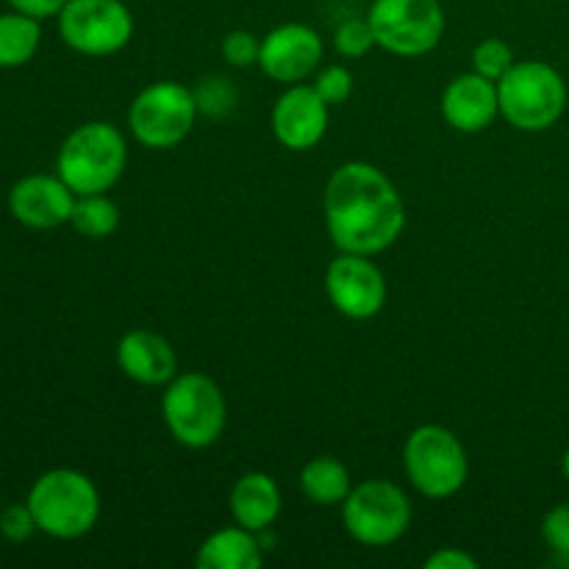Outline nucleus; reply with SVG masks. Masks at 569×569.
Returning <instances> with one entry per match:
<instances>
[{
    "instance_id": "f257e3e1",
    "label": "nucleus",
    "mask_w": 569,
    "mask_h": 569,
    "mask_svg": "<svg viewBox=\"0 0 569 569\" xmlns=\"http://www.w3.org/2000/svg\"><path fill=\"white\" fill-rule=\"evenodd\" d=\"M322 214L339 253H383L406 228L398 187L370 161H348L333 170L322 194Z\"/></svg>"
},
{
    "instance_id": "f03ea898",
    "label": "nucleus",
    "mask_w": 569,
    "mask_h": 569,
    "mask_svg": "<svg viewBox=\"0 0 569 569\" xmlns=\"http://www.w3.org/2000/svg\"><path fill=\"white\" fill-rule=\"evenodd\" d=\"M37 528L50 539H81L98 526L100 492L83 472L59 467L33 481L26 498Z\"/></svg>"
},
{
    "instance_id": "7ed1b4c3",
    "label": "nucleus",
    "mask_w": 569,
    "mask_h": 569,
    "mask_svg": "<svg viewBox=\"0 0 569 569\" xmlns=\"http://www.w3.org/2000/svg\"><path fill=\"white\" fill-rule=\"evenodd\" d=\"M128 164V144L120 128L92 120L67 133L56 156V172L76 194L109 192Z\"/></svg>"
},
{
    "instance_id": "20e7f679",
    "label": "nucleus",
    "mask_w": 569,
    "mask_h": 569,
    "mask_svg": "<svg viewBox=\"0 0 569 569\" xmlns=\"http://www.w3.org/2000/svg\"><path fill=\"white\" fill-rule=\"evenodd\" d=\"M161 417L178 445L206 450L220 442L228 406L214 378L203 372H178L161 395Z\"/></svg>"
},
{
    "instance_id": "39448f33",
    "label": "nucleus",
    "mask_w": 569,
    "mask_h": 569,
    "mask_svg": "<svg viewBox=\"0 0 569 569\" xmlns=\"http://www.w3.org/2000/svg\"><path fill=\"white\" fill-rule=\"evenodd\" d=\"M500 114L517 131L539 133L553 128L567 109V83L545 61H515L498 81Z\"/></svg>"
},
{
    "instance_id": "423d86ee",
    "label": "nucleus",
    "mask_w": 569,
    "mask_h": 569,
    "mask_svg": "<svg viewBox=\"0 0 569 569\" xmlns=\"http://www.w3.org/2000/svg\"><path fill=\"white\" fill-rule=\"evenodd\" d=\"M403 470L422 498L448 500L465 489L470 459L450 428L420 426L403 445Z\"/></svg>"
},
{
    "instance_id": "0eeeda50",
    "label": "nucleus",
    "mask_w": 569,
    "mask_h": 569,
    "mask_svg": "<svg viewBox=\"0 0 569 569\" xmlns=\"http://www.w3.org/2000/svg\"><path fill=\"white\" fill-rule=\"evenodd\" d=\"M342 526L367 548H387L398 542L411 526V503L398 483L370 478L350 489L342 503Z\"/></svg>"
},
{
    "instance_id": "6e6552de",
    "label": "nucleus",
    "mask_w": 569,
    "mask_h": 569,
    "mask_svg": "<svg viewBox=\"0 0 569 569\" xmlns=\"http://www.w3.org/2000/svg\"><path fill=\"white\" fill-rule=\"evenodd\" d=\"M367 20L378 48L403 59L431 53L448 26L439 0H372Z\"/></svg>"
},
{
    "instance_id": "1a4fd4ad",
    "label": "nucleus",
    "mask_w": 569,
    "mask_h": 569,
    "mask_svg": "<svg viewBox=\"0 0 569 569\" xmlns=\"http://www.w3.org/2000/svg\"><path fill=\"white\" fill-rule=\"evenodd\" d=\"M198 114L192 89L178 81H156L133 98L128 109V126L139 144L167 150L181 144L192 133Z\"/></svg>"
},
{
    "instance_id": "9d476101",
    "label": "nucleus",
    "mask_w": 569,
    "mask_h": 569,
    "mask_svg": "<svg viewBox=\"0 0 569 569\" xmlns=\"http://www.w3.org/2000/svg\"><path fill=\"white\" fill-rule=\"evenodd\" d=\"M56 20L61 42L94 59L120 53L133 37V14L122 0H67Z\"/></svg>"
},
{
    "instance_id": "9b49d317",
    "label": "nucleus",
    "mask_w": 569,
    "mask_h": 569,
    "mask_svg": "<svg viewBox=\"0 0 569 569\" xmlns=\"http://www.w3.org/2000/svg\"><path fill=\"white\" fill-rule=\"evenodd\" d=\"M326 292L348 320H372L387 303V278L370 256L339 253L328 264Z\"/></svg>"
},
{
    "instance_id": "f8f14e48",
    "label": "nucleus",
    "mask_w": 569,
    "mask_h": 569,
    "mask_svg": "<svg viewBox=\"0 0 569 569\" xmlns=\"http://www.w3.org/2000/svg\"><path fill=\"white\" fill-rule=\"evenodd\" d=\"M322 37L303 22H283L261 39L259 67L278 83H300L320 67Z\"/></svg>"
},
{
    "instance_id": "ddd939ff",
    "label": "nucleus",
    "mask_w": 569,
    "mask_h": 569,
    "mask_svg": "<svg viewBox=\"0 0 569 569\" xmlns=\"http://www.w3.org/2000/svg\"><path fill=\"white\" fill-rule=\"evenodd\" d=\"M328 109L331 106L320 98L309 83H289L287 92L272 106V133L287 150L303 153L317 148L328 131Z\"/></svg>"
},
{
    "instance_id": "4468645a",
    "label": "nucleus",
    "mask_w": 569,
    "mask_h": 569,
    "mask_svg": "<svg viewBox=\"0 0 569 569\" xmlns=\"http://www.w3.org/2000/svg\"><path fill=\"white\" fill-rule=\"evenodd\" d=\"M78 194L56 176L33 172L20 178L9 192V211L20 226L33 231H53V228L70 226L72 206Z\"/></svg>"
},
{
    "instance_id": "2eb2a0df",
    "label": "nucleus",
    "mask_w": 569,
    "mask_h": 569,
    "mask_svg": "<svg viewBox=\"0 0 569 569\" xmlns=\"http://www.w3.org/2000/svg\"><path fill=\"white\" fill-rule=\"evenodd\" d=\"M500 100L498 81L472 72H461L445 87L442 92V117L453 131L481 133L498 120Z\"/></svg>"
},
{
    "instance_id": "dca6fc26",
    "label": "nucleus",
    "mask_w": 569,
    "mask_h": 569,
    "mask_svg": "<svg viewBox=\"0 0 569 569\" xmlns=\"http://www.w3.org/2000/svg\"><path fill=\"white\" fill-rule=\"evenodd\" d=\"M117 365L122 376L142 387H167L178 376V356L161 333L137 328L117 345Z\"/></svg>"
},
{
    "instance_id": "f3484780",
    "label": "nucleus",
    "mask_w": 569,
    "mask_h": 569,
    "mask_svg": "<svg viewBox=\"0 0 569 569\" xmlns=\"http://www.w3.org/2000/svg\"><path fill=\"white\" fill-rule=\"evenodd\" d=\"M228 506L237 526L253 533L270 531V526L281 515V489L276 478L267 472H248L233 483Z\"/></svg>"
},
{
    "instance_id": "a211bd4d",
    "label": "nucleus",
    "mask_w": 569,
    "mask_h": 569,
    "mask_svg": "<svg viewBox=\"0 0 569 569\" xmlns=\"http://www.w3.org/2000/svg\"><path fill=\"white\" fill-rule=\"evenodd\" d=\"M264 550L253 531L242 526L220 528L198 550L194 565L200 569H259Z\"/></svg>"
},
{
    "instance_id": "6ab92c4d",
    "label": "nucleus",
    "mask_w": 569,
    "mask_h": 569,
    "mask_svg": "<svg viewBox=\"0 0 569 569\" xmlns=\"http://www.w3.org/2000/svg\"><path fill=\"white\" fill-rule=\"evenodd\" d=\"M353 489L350 470L333 456H317L300 470V492L315 506H342Z\"/></svg>"
},
{
    "instance_id": "aec40b11",
    "label": "nucleus",
    "mask_w": 569,
    "mask_h": 569,
    "mask_svg": "<svg viewBox=\"0 0 569 569\" xmlns=\"http://www.w3.org/2000/svg\"><path fill=\"white\" fill-rule=\"evenodd\" d=\"M39 22L42 20L14 9L0 14V70L26 67L37 56L39 42H42Z\"/></svg>"
},
{
    "instance_id": "412c9836",
    "label": "nucleus",
    "mask_w": 569,
    "mask_h": 569,
    "mask_svg": "<svg viewBox=\"0 0 569 569\" xmlns=\"http://www.w3.org/2000/svg\"><path fill=\"white\" fill-rule=\"evenodd\" d=\"M70 226L87 239H106L120 228V209H117L114 200L106 198V192L78 194Z\"/></svg>"
},
{
    "instance_id": "4be33fe9",
    "label": "nucleus",
    "mask_w": 569,
    "mask_h": 569,
    "mask_svg": "<svg viewBox=\"0 0 569 569\" xmlns=\"http://www.w3.org/2000/svg\"><path fill=\"white\" fill-rule=\"evenodd\" d=\"M192 94L200 114L211 117V120H226L239 106L237 83L228 76H220V72H209V76L200 78L192 87Z\"/></svg>"
},
{
    "instance_id": "5701e85b",
    "label": "nucleus",
    "mask_w": 569,
    "mask_h": 569,
    "mask_svg": "<svg viewBox=\"0 0 569 569\" xmlns=\"http://www.w3.org/2000/svg\"><path fill=\"white\" fill-rule=\"evenodd\" d=\"M511 67H515V53H511L509 42H503V39L489 37L472 50V70L478 76L489 78V81H500Z\"/></svg>"
},
{
    "instance_id": "b1692460",
    "label": "nucleus",
    "mask_w": 569,
    "mask_h": 569,
    "mask_svg": "<svg viewBox=\"0 0 569 569\" xmlns=\"http://www.w3.org/2000/svg\"><path fill=\"white\" fill-rule=\"evenodd\" d=\"M333 48L345 59H361V56L370 53L376 48V33H372L370 20H359V17H350L342 26L333 31Z\"/></svg>"
},
{
    "instance_id": "393cba45",
    "label": "nucleus",
    "mask_w": 569,
    "mask_h": 569,
    "mask_svg": "<svg viewBox=\"0 0 569 569\" xmlns=\"http://www.w3.org/2000/svg\"><path fill=\"white\" fill-rule=\"evenodd\" d=\"M220 50H222V59H226L228 64L239 67V70H244V67L259 64L261 39L256 37V33L237 28V31L226 33V39H222Z\"/></svg>"
},
{
    "instance_id": "a878e982",
    "label": "nucleus",
    "mask_w": 569,
    "mask_h": 569,
    "mask_svg": "<svg viewBox=\"0 0 569 569\" xmlns=\"http://www.w3.org/2000/svg\"><path fill=\"white\" fill-rule=\"evenodd\" d=\"M542 539L559 561L569 565V503H559L545 515L542 520Z\"/></svg>"
},
{
    "instance_id": "bb28decb",
    "label": "nucleus",
    "mask_w": 569,
    "mask_h": 569,
    "mask_svg": "<svg viewBox=\"0 0 569 569\" xmlns=\"http://www.w3.org/2000/svg\"><path fill=\"white\" fill-rule=\"evenodd\" d=\"M37 531H39L37 520H33L28 503L6 506V509L0 511V537H3L6 542H14V545L28 542Z\"/></svg>"
},
{
    "instance_id": "cd10ccee",
    "label": "nucleus",
    "mask_w": 569,
    "mask_h": 569,
    "mask_svg": "<svg viewBox=\"0 0 569 569\" xmlns=\"http://www.w3.org/2000/svg\"><path fill=\"white\" fill-rule=\"evenodd\" d=\"M315 89L328 106H339L353 94V76H350L348 67L331 64L317 76Z\"/></svg>"
},
{
    "instance_id": "c85d7f7f",
    "label": "nucleus",
    "mask_w": 569,
    "mask_h": 569,
    "mask_svg": "<svg viewBox=\"0 0 569 569\" xmlns=\"http://www.w3.org/2000/svg\"><path fill=\"white\" fill-rule=\"evenodd\" d=\"M426 569H478V561L459 548H442L428 556Z\"/></svg>"
},
{
    "instance_id": "c756f323",
    "label": "nucleus",
    "mask_w": 569,
    "mask_h": 569,
    "mask_svg": "<svg viewBox=\"0 0 569 569\" xmlns=\"http://www.w3.org/2000/svg\"><path fill=\"white\" fill-rule=\"evenodd\" d=\"M14 11L22 14H31L37 20H48V17H59V11L64 9L67 0H6Z\"/></svg>"
},
{
    "instance_id": "7c9ffc66",
    "label": "nucleus",
    "mask_w": 569,
    "mask_h": 569,
    "mask_svg": "<svg viewBox=\"0 0 569 569\" xmlns=\"http://www.w3.org/2000/svg\"><path fill=\"white\" fill-rule=\"evenodd\" d=\"M561 470H565V478H567V481H569V448H567L565 459H561Z\"/></svg>"
}]
</instances>
